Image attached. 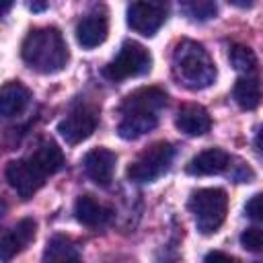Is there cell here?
Segmentation results:
<instances>
[{"mask_svg":"<svg viewBox=\"0 0 263 263\" xmlns=\"http://www.w3.org/2000/svg\"><path fill=\"white\" fill-rule=\"evenodd\" d=\"M64 166V154L58 144L45 140L29 156L10 160L6 164V181L21 199L33 197L45 183L47 177L55 175Z\"/></svg>","mask_w":263,"mask_h":263,"instance_id":"obj_1","label":"cell"},{"mask_svg":"<svg viewBox=\"0 0 263 263\" xmlns=\"http://www.w3.org/2000/svg\"><path fill=\"white\" fill-rule=\"evenodd\" d=\"M23 62L39 74H55L66 68L70 51L55 27H39L27 33L21 45Z\"/></svg>","mask_w":263,"mask_h":263,"instance_id":"obj_2","label":"cell"},{"mask_svg":"<svg viewBox=\"0 0 263 263\" xmlns=\"http://www.w3.org/2000/svg\"><path fill=\"white\" fill-rule=\"evenodd\" d=\"M173 74L185 88L201 90L216 80V66L201 43L181 39L173 49Z\"/></svg>","mask_w":263,"mask_h":263,"instance_id":"obj_3","label":"cell"},{"mask_svg":"<svg viewBox=\"0 0 263 263\" xmlns=\"http://www.w3.org/2000/svg\"><path fill=\"white\" fill-rule=\"evenodd\" d=\"M189 212L193 214L195 226L201 234H214L228 212V195L220 187H208L191 193L189 197Z\"/></svg>","mask_w":263,"mask_h":263,"instance_id":"obj_4","label":"cell"},{"mask_svg":"<svg viewBox=\"0 0 263 263\" xmlns=\"http://www.w3.org/2000/svg\"><path fill=\"white\" fill-rule=\"evenodd\" d=\"M150 68H152L150 51L138 41H125L119 47L117 55L103 68V76L111 82H121L127 78L148 74Z\"/></svg>","mask_w":263,"mask_h":263,"instance_id":"obj_5","label":"cell"},{"mask_svg":"<svg viewBox=\"0 0 263 263\" xmlns=\"http://www.w3.org/2000/svg\"><path fill=\"white\" fill-rule=\"evenodd\" d=\"M175 148L168 142H154L127 166V177L134 183H152L162 177L173 162Z\"/></svg>","mask_w":263,"mask_h":263,"instance_id":"obj_6","label":"cell"},{"mask_svg":"<svg viewBox=\"0 0 263 263\" xmlns=\"http://www.w3.org/2000/svg\"><path fill=\"white\" fill-rule=\"evenodd\" d=\"M97 123H99L97 107H92L88 103H80L58 123V132L66 144L74 146V144H80L82 140L90 138L92 132L97 129Z\"/></svg>","mask_w":263,"mask_h":263,"instance_id":"obj_7","label":"cell"},{"mask_svg":"<svg viewBox=\"0 0 263 263\" xmlns=\"http://www.w3.org/2000/svg\"><path fill=\"white\" fill-rule=\"evenodd\" d=\"M166 6L162 2H132L127 6V25L132 31L152 37L166 21Z\"/></svg>","mask_w":263,"mask_h":263,"instance_id":"obj_8","label":"cell"},{"mask_svg":"<svg viewBox=\"0 0 263 263\" xmlns=\"http://www.w3.org/2000/svg\"><path fill=\"white\" fill-rule=\"evenodd\" d=\"M168 97L158 86H142L125 95L119 105V115H158Z\"/></svg>","mask_w":263,"mask_h":263,"instance_id":"obj_9","label":"cell"},{"mask_svg":"<svg viewBox=\"0 0 263 263\" xmlns=\"http://www.w3.org/2000/svg\"><path fill=\"white\" fill-rule=\"evenodd\" d=\"M35 232H37V222L33 218H23L12 228L4 230L2 240H0V259L8 263L14 255L25 251L35 238Z\"/></svg>","mask_w":263,"mask_h":263,"instance_id":"obj_10","label":"cell"},{"mask_svg":"<svg viewBox=\"0 0 263 263\" xmlns=\"http://www.w3.org/2000/svg\"><path fill=\"white\" fill-rule=\"evenodd\" d=\"M82 164H84V173L88 175L90 181H95L101 187H107L115 173L117 154L111 152L109 148H95V150L86 152Z\"/></svg>","mask_w":263,"mask_h":263,"instance_id":"obj_11","label":"cell"},{"mask_svg":"<svg viewBox=\"0 0 263 263\" xmlns=\"http://www.w3.org/2000/svg\"><path fill=\"white\" fill-rule=\"evenodd\" d=\"M107 33H109V21L105 12H90L82 16L76 25V41L84 49H92L101 45L107 39Z\"/></svg>","mask_w":263,"mask_h":263,"instance_id":"obj_12","label":"cell"},{"mask_svg":"<svg viewBox=\"0 0 263 263\" xmlns=\"http://www.w3.org/2000/svg\"><path fill=\"white\" fill-rule=\"evenodd\" d=\"M230 154L224 152L222 148H208L203 152H199L197 156H193L187 164V173L195 175V177H203V175H220L226 173L230 168Z\"/></svg>","mask_w":263,"mask_h":263,"instance_id":"obj_13","label":"cell"},{"mask_svg":"<svg viewBox=\"0 0 263 263\" xmlns=\"http://www.w3.org/2000/svg\"><path fill=\"white\" fill-rule=\"evenodd\" d=\"M175 125L187 136H203L212 127V117L205 111V107L197 103H187L179 109L175 117Z\"/></svg>","mask_w":263,"mask_h":263,"instance_id":"obj_14","label":"cell"},{"mask_svg":"<svg viewBox=\"0 0 263 263\" xmlns=\"http://www.w3.org/2000/svg\"><path fill=\"white\" fill-rule=\"evenodd\" d=\"M31 103V90L21 82H6L0 90V113L10 119L21 115Z\"/></svg>","mask_w":263,"mask_h":263,"instance_id":"obj_15","label":"cell"},{"mask_svg":"<svg viewBox=\"0 0 263 263\" xmlns=\"http://www.w3.org/2000/svg\"><path fill=\"white\" fill-rule=\"evenodd\" d=\"M74 214L76 220L88 228L105 226L111 220V210L101 201H97L92 195H80L74 203Z\"/></svg>","mask_w":263,"mask_h":263,"instance_id":"obj_16","label":"cell"},{"mask_svg":"<svg viewBox=\"0 0 263 263\" xmlns=\"http://www.w3.org/2000/svg\"><path fill=\"white\" fill-rule=\"evenodd\" d=\"M232 97H234V101H236V105L240 109L253 111L263 101V84H261V80L257 76H240L234 82Z\"/></svg>","mask_w":263,"mask_h":263,"instance_id":"obj_17","label":"cell"},{"mask_svg":"<svg viewBox=\"0 0 263 263\" xmlns=\"http://www.w3.org/2000/svg\"><path fill=\"white\" fill-rule=\"evenodd\" d=\"M43 263H82L78 247L64 234H55L49 238L43 251Z\"/></svg>","mask_w":263,"mask_h":263,"instance_id":"obj_18","label":"cell"},{"mask_svg":"<svg viewBox=\"0 0 263 263\" xmlns=\"http://www.w3.org/2000/svg\"><path fill=\"white\" fill-rule=\"evenodd\" d=\"M158 123V115H121L117 123V134L123 140H136L152 132Z\"/></svg>","mask_w":263,"mask_h":263,"instance_id":"obj_19","label":"cell"},{"mask_svg":"<svg viewBox=\"0 0 263 263\" xmlns=\"http://www.w3.org/2000/svg\"><path fill=\"white\" fill-rule=\"evenodd\" d=\"M179 10L189 21H210L218 14V4L212 0H187L179 4Z\"/></svg>","mask_w":263,"mask_h":263,"instance_id":"obj_20","label":"cell"},{"mask_svg":"<svg viewBox=\"0 0 263 263\" xmlns=\"http://www.w3.org/2000/svg\"><path fill=\"white\" fill-rule=\"evenodd\" d=\"M230 64L234 66V70L251 76V72H255V68H257V58L251 47L236 43L230 47Z\"/></svg>","mask_w":263,"mask_h":263,"instance_id":"obj_21","label":"cell"},{"mask_svg":"<svg viewBox=\"0 0 263 263\" xmlns=\"http://www.w3.org/2000/svg\"><path fill=\"white\" fill-rule=\"evenodd\" d=\"M240 245L253 253L263 251V228H247L240 234Z\"/></svg>","mask_w":263,"mask_h":263,"instance_id":"obj_22","label":"cell"},{"mask_svg":"<svg viewBox=\"0 0 263 263\" xmlns=\"http://www.w3.org/2000/svg\"><path fill=\"white\" fill-rule=\"evenodd\" d=\"M245 214L251 218V220H257V222H263V193H255L247 205H245Z\"/></svg>","mask_w":263,"mask_h":263,"instance_id":"obj_23","label":"cell"},{"mask_svg":"<svg viewBox=\"0 0 263 263\" xmlns=\"http://www.w3.org/2000/svg\"><path fill=\"white\" fill-rule=\"evenodd\" d=\"M232 162H234V158H232ZM232 162H230L228 175H230L234 181H238V183H247V181L253 179V171H251L249 164H245L242 160H236V164H232Z\"/></svg>","mask_w":263,"mask_h":263,"instance_id":"obj_24","label":"cell"},{"mask_svg":"<svg viewBox=\"0 0 263 263\" xmlns=\"http://www.w3.org/2000/svg\"><path fill=\"white\" fill-rule=\"evenodd\" d=\"M203 263H236V259H232L230 255L222 253V251H210L203 259Z\"/></svg>","mask_w":263,"mask_h":263,"instance_id":"obj_25","label":"cell"},{"mask_svg":"<svg viewBox=\"0 0 263 263\" xmlns=\"http://www.w3.org/2000/svg\"><path fill=\"white\" fill-rule=\"evenodd\" d=\"M29 8L31 10H43V8H47V4H29Z\"/></svg>","mask_w":263,"mask_h":263,"instance_id":"obj_26","label":"cell"}]
</instances>
